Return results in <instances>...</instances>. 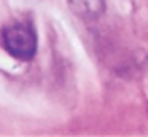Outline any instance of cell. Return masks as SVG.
<instances>
[{
    "label": "cell",
    "mask_w": 148,
    "mask_h": 137,
    "mask_svg": "<svg viewBox=\"0 0 148 137\" xmlns=\"http://www.w3.org/2000/svg\"><path fill=\"white\" fill-rule=\"evenodd\" d=\"M3 46L13 57L30 61L37 53V32L30 22L14 21L2 30Z\"/></svg>",
    "instance_id": "cell-1"
},
{
    "label": "cell",
    "mask_w": 148,
    "mask_h": 137,
    "mask_svg": "<svg viewBox=\"0 0 148 137\" xmlns=\"http://www.w3.org/2000/svg\"><path fill=\"white\" fill-rule=\"evenodd\" d=\"M70 8L84 19H96L105 10V0H67Z\"/></svg>",
    "instance_id": "cell-2"
}]
</instances>
